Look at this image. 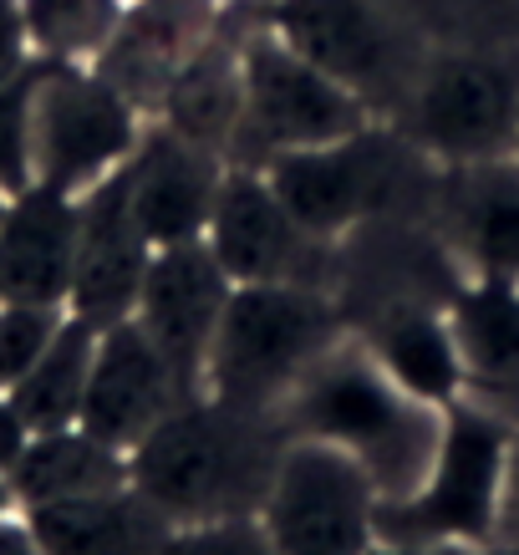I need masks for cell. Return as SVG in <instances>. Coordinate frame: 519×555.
<instances>
[{
    "instance_id": "obj_5",
    "label": "cell",
    "mask_w": 519,
    "mask_h": 555,
    "mask_svg": "<svg viewBox=\"0 0 519 555\" xmlns=\"http://www.w3.org/2000/svg\"><path fill=\"white\" fill-rule=\"evenodd\" d=\"M433 164L407 133L362 128L352 138H336L321 149L275 153L255 169L270 179V189L285 199V209L301 219L306 235L341 245L372 219L398 215V204L413 194L418 169Z\"/></svg>"
},
{
    "instance_id": "obj_19",
    "label": "cell",
    "mask_w": 519,
    "mask_h": 555,
    "mask_svg": "<svg viewBox=\"0 0 519 555\" xmlns=\"http://www.w3.org/2000/svg\"><path fill=\"white\" fill-rule=\"evenodd\" d=\"M352 332L413 398L433 408H453L464 398V362H458V347H453L449 306H382V311L362 317V326H352Z\"/></svg>"
},
{
    "instance_id": "obj_18",
    "label": "cell",
    "mask_w": 519,
    "mask_h": 555,
    "mask_svg": "<svg viewBox=\"0 0 519 555\" xmlns=\"http://www.w3.org/2000/svg\"><path fill=\"white\" fill-rule=\"evenodd\" d=\"M464 398L519 423V281L473 275L449 301Z\"/></svg>"
},
{
    "instance_id": "obj_11",
    "label": "cell",
    "mask_w": 519,
    "mask_h": 555,
    "mask_svg": "<svg viewBox=\"0 0 519 555\" xmlns=\"http://www.w3.org/2000/svg\"><path fill=\"white\" fill-rule=\"evenodd\" d=\"M230 291L235 281L224 275V266L204 240L153 250L143 291H138L133 321L194 392H204V367H209V347H215L219 317L230 306Z\"/></svg>"
},
{
    "instance_id": "obj_16",
    "label": "cell",
    "mask_w": 519,
    "mask_h": 555,
    "mask_svg": "<svg viewBox=\"0 0 519 555\" xmlns=\"http://www.w3.org/2000/svg\"><path fill=\"white\" fill-rule=\"evenodd\" d=\"M153 245L138 230L133 204H128V184L122 169L113 179H102L98 189H87L77 199V266H72V296L67 311L87 317L92 326H113L128 321L148 275Z\"/></svg>"
},
{
    "instance_id": "obj_17",
    "label": "cell",
    "mask_w": 519,
    "mask_h": 555,
    "mask_svg": "<svg viewBox=\"0 0 519 555\" xmlns=\"http://www.w3.org/2000/svg\"><path fill=\"white\" fill-rule=\"evenodd\" d=\"M77 266V194L31 184L11 194L0 219V301L62 306Z\"/></svg>"
},
{
    "instance_id": "obj_15",
    "label": "cell",
    "mask_w": 519,
    "mask_h": 555,
    "mask_svg": "<svg viewBox=\"0 0 519 555\" xmlns=\"http://www.w3.org/2000/svg\"><path fill=\"white\" fill-rule=\"evenodd\" d=\"M433 230L464 275L519 281V158L453 164L433 179Z\"/></svg>"
},
{
    "instance_id": "obj_21",
    "label": "cell",
    "mask_w": 519,
    "mask_h": 555,
    "mask_svg": "<svg viewBox=\"0 0 519 555\" xmlns=\"http://www.w3.org/2000/svg\"><path fill=\"white\" fill-rule=\"evenodd\" d=\"M158 122L230 158L239 138V41L209 36L158 98Z\"/></svg>"
},
{
    "instance_id": "obj_33",
    "label": "cell",
    "mask_w": 519,
    "mask_h": 555,
    "mask_svg": "<svg viewBox=\"0 0 519 555\" xmlns=\"http://www.w3.org/2000/svg\"><path fill=\"white\" fill-rule=\"evenodd\" d=\"M11 515H21V505H16V489H11V479L0 474V520H11Z\"/></svg>"
},
{
    "instance_id": "obj_36",
    "label": "cell",
    "mask_w": 519,
    "mask_h": 555,
    "mask_svg": "<svg viewBox=\"0 0 519 555\" xmlns=\"http://www.w3.org/2000/svg\"><path fill=\"white\" fill-rule=\"evenodd\" d=\"M515 158H519V128H515Z\"/></svg>"
},
{
    "instance_id": "obj_4",
    "label": "cell",
    "mask_w": 519,
    "mask_h": 555,
    "mask_svg": "<svg viewBox=\"0 0 519 555\" xmlns=\"http://www.w3.org/2000/svg\"><path fill=\"white\" fill-rule=\"evenodd\" d=\"M372 102L260 21L239 36V138L230 164L321 149L372 128Z\"/></svg>"
},
{
    "instance_id": "obj_6",
    "label": "cell",
    "mask_w": 519,
    "mask_h": 555,
    "mask_svg": "<svg viewBox=\"0 0 519 555\" xmlns=\"http://www.w3.org/2000/svg\"><path fill=\"white\" fill-rule=\"evenodd\" d=\"M515 423L484 403L458 398L443 418V443L428 479L402 500L377 505V540L387 545H489L499 520L504 449Z\"/></svg>"
},
{
    "instance_id": "obj_31",
    "label": "cell",
    "mask_w": 519,
    "mask_h": 555,
    "mask_svg": "<svg viewBox=\"0 0 519 555\" xmlns=\"http://www.w3.org/2000/svg\"><path fill=\"white\" fill-rule=\"evenodd\" d=\"M0 555H47L41 551V540H36V530L26 525V515L0 520Z\"/></svg>"
},
{
    "instance_id": "obj_27",
    "label": "cell",
    "mask_w": 519,
    "mask_h": 555,
    "mask_svg": "<svg viewBox=\"0 0 519 555\" xmlns=\"http://www.w3.org/2000/svg\"><path fill=\"white\" fill-rule=\"evenodd\" d=\"M164 555H275L260 515H235V520L179 525L168 535Z\"/></svg>"
},
{
    "instance_id": "obj_9",
    "label": "cell",
    "mask_w": 519,
    "mask_h": 555,
    "mask_svg": "<svg viewBox=\"0 0 519 555\" xmlns=\"http://www.w3.org/2000/svg\"><path fill=\"white\" fill-rule=\"evenodd\" d=\"M519 128V72L494 56L453 51L418 67L407 87V128L433 169L479 164L515 153Z\"/></svg>"
},
{
    "instance_id": "obj_12",
    "label": "cell",
    "mask_w": 519,
    "mask_h": 555,
    "mask_svg": "<svg viewBox=\"0 0 519 555\" xmlns=\"http://www.w3.org/2000/svg\"><path fill=\"white\" fill-rule=\"evenodd\" d=\"M189 398H199V392L179 377V367L128 317L98 332V357H92V377H87L82 418L77 423L87 434H98L102 443L128 454Z\"/></svg>"
},
{
    "instance_id": "obj_14",
    "label": "cell",
    "mask_w": 519,
    "mask_h": 555,
    "mask_svg": "<svg viewBox=\"0 0 519 555\" xmlns=\"http://www.w3.org/2000/svg\"><path fill=\"white\" fill-rule=\"evenodd\" d=\"M224 169H230V158L189 143L184 133L164 128L158 118L143 128L133 158L122 164V184H128L138 230L148 235L153 250L204 240Z\"/></svg>"
},
{
    "instance_id": "obj_22",
    "label": "cell",
    "mask_w": 519,
    "mask_h": 555,
    "mask_svg": "<svg viewBox=\"0 0 519 555\" xmlns=\"http://www.w3.org/2000/svg\"><path fill=\"white\" fill-rule=\"evenodd\" d=\"M122 485H128V454L102 443L98 434H87L82 423L31 434L21 464L11 469V489H16L21 509L87 500V494H107V489Z\"/></svg>"
},
{
    "instance_id": "obj_25",
    "label": "cell",
    "mask_w": 519,
    "mask_h": 555,
    "mask_svg": "<svg viewBox=\"0 0 519 555\" xmlns=\"http://www.w3.org/2000/svg\"><path fill=\"white\" fill-rule=\"evenodd\" d=\"M62 321H67L62 306L0 301V392H11L31 372V362L47 352V341L56 337Z\"/></svg>"
},
{
    "instance_id": "obj_34",
    "label": "cell",
    "mask_w": 519,
    "mask_h": 555,
    "mask_svg": "<svg viewBox=\"0 0 519 555\" xmlns=\"http://www.w3.org/2000/svg\"><path fill=\"white\" fill-rule=\"evenodd\" d=\"M479 555H519V540H489Z\"/></svg>"
},
{
    "instance_id": "obj_23",
    "label": "cell",
    "mask_w": 519,
    "mask_h": 555,
    "mask_svg": "<svg viewBox=\"0 0 519 555\" xmlns=\"http://www.w3.org/2000/svg\"><path fill=\"white\" fill-rule=\"evenodd\" d=\"M98 332L87 317H72L56 326V337L47 341V352L31 362V372L21 377L5 398L21 408V418L31 423V434H51V428H72L82 418L87 377H92V357H98Z\"/></svg>"
},
{
    "instance_id": "obj_1",
    "label": "cell",
    "mask_w": 519,
    "mask_h": 555,
    "mask_svg": "<svg viewBox=\"0 0 519 555\" xmlns=\"http://www.w3.org/2000/svg\"><path fill=\"white\" fill-rule=\"evenodd\" d=\"M290 428L275 408L224 403L199 392L128 449V485L179 525L260 515Z\"/></svg>"
},
{
    "instance_id": "obj_20",
    "label": "cell",
    "mask_w": 519,
    "mask_h": 555,
    "mask_svg": "<svg viewBox=\"0 0 519 555\" xmlns=\"http://www.w3.org/2000/svg\"><path fill=\"white\" fill-rule=\"evenodd\" d=\"M47 555H164L173 525L133 485L21 509Z\"/></svg>"
},
{
    "instance_id": "obj_8",
    "label": "cell",
    "mask_w": 519,
    "mask_h": 555,
    "mask_svg": "<svg viewBox=\"0 0 519 555\" xmlns=\"http://www.w3.org/2000/svg\"><path fill=\"white\" fill-rule=\"evenodd\" d=\"M377 505L382 494L352 454L290 434L260 525L275 555H367L377 545Z\"/></svg>"
},
{
    "instance_id": "obj_10",
    "label": "cell",
    "mask_w": 519,
    "mask_h": 555,
    "mask_svg": "<svg viewBox=\"0 0 519 555\" xmlns=\"http://www.w3.org/2000/svg\"><path fill=\"white\" fill-rule=\"evenodd\" d=\"M204 245L215 250V260L235 286H275V281L326 286V266L336 250L326 240L306 235L301 219L285 209V199L255 164L224 169Z\"/></svg>"
},
{
    "instance_id": "obj_26",
    "label": "cell",
    "mask_w": 519,
    "mask_h": 555,
    "mask_svg": "<svg viewBox=\"0 0 519 555\" xmlns=\"http://www.w3.org/2000/svg\"><path fill=\"white\" fill-rule=\"evenodd\" d=\"M31 77L36 62L0 82V189L21 194L36 184L31 173Z\"/></svg>"
},
{
    "instance_id": "obj_32",
    "label": "cell",
    "mask_w": 519,
    "mask_h": 555,
    "mask_svg": "<svg viewBox=\"0 0 519 555\" xmlns=\"http://www.w3.org/2000/svg\"><path fill=\"white\" fill-rule=\"evenodd\" d=\"M484 545H387V540H377L367 555H479Z\"/></svg>"
},
{
    "instance_id": "obj_29",
    "label": "cell",
    "mask_w": 519,
    "mask_h": 555,
    "mask_svg": "<svg viewBox=\"0 0 519 555\" xmlns=\"http://www.w3.org/2000/svg\"><path fill=\"white\" fill-rule=\"evenodd\" d=\"M36 56L26 47V26H21V0H0V82L26 72Z\"/></svg>"
},
{
    "instance_id": "obj_28",
    "label": "cell",
    "mask_w": 519,
    "mask_h": 555,
    "mask_svg": "<svg viewBox=\"0 0 519 555\" xmlns=\"http://www.w3.org/2000/svg\"><path fill=\"white\" fill-rule=\"evenodd\" d=\"M494 540H519V423L509 428V449H504L499 520H494Z\"/></svg>"
},
{
    "instance_id": "obj_24",
    "label": "cell",
    "mask_w": 519,
    "mask_h": 555,
    "mask_svg": "<svg viewBox=\"0 0 519 555\" xmlns=\"http://www.w3.org/2000/svg\"><path fill=\"white\" fill-rule=\"evenodd\" d=\"M122 16H128V0H21V26L36 62L98 67Z\"/></svg>"
},
{
    "instance_id": "obj_13",
    "label": "cell",
    "mask_w": 519,
    "mask_h": 555,
    "mask_svg": "<svg viewBox=\"0 0 519 555\" xmlns=\"http://www.w3.org/2000/svg\"><path fill=\"white\" fill-rule=\"evenodd\" d=\"M265 26L377 107L402 82V41L377 0H265Z\"/></svg>"
},
{
    "instance_id": "obj_35",
    "label": "cell",
    "mask_w": 519,
    "mask_h": 555,
    "mask_svg": "<svg viewBox=\"0 0 519 555\" xmlns=\"http://www.w3.org/2000/svg\"><path fill=\"white\" fill-rule=\"evenodd\" d=\"M5 204H11V194H5V189H0V219H5Z\"/></svg>"
},
{
    "instance_id": "obj_7",
    "label": "cell",
    "mask_w": 519,
    "mask_h": 555,
    "mask_svg": "<svg viewBox=\"0 0 519 555\" xmlns=\"http://www.w3.org/2000/svg\"><path fill=\"white\" fill-rule=\"evenodd\" d=\"M148 118L113 77L77 62H36L31 173L36 184L82 199L133 158Z\"/></svg>"
},
{
    "instance_id": "obj_30",
    "label": "cell",
    "mask_w": 519,
    "mask_h": 555,
    "mask_svg": "<svg viewBox=\"0 0 519 555\" xmlns=\"http://www.w3.org/2000/svg\"><path fill=\"white\" fill-rule=\"evenodd\" d=\"M26 443H31V423L21 418V408L0 392V474H5V479H11V469L21 464Z\"/></svg>"
},
{
    "instance_id": "obj_2",
    "label": "cell",
    "mask_w": 519,
    "mask_h": 555,
    "mask_svg": "<svg viewBox=\"0 0 519 555\" xmlns=\"http://www.w3.org/2000/svg\"><path fill=\"white\" fill-rule=\"evenodd\" d=\"M281 418L296 438L352 454L382 500H402L433 469L449 408L413 398L352 332L290 387Z\"/></svg>"
},
{
    "instance_id": "obj_3",
    "label": "cell",
    "mask_w": 519,
    "mask_h": 555,
    "mask_svg": "<svg viewBox=\"0 0 519 555\" xmlns=\"http://www.w3.org/2000/svg\"><path fill=\"white\" fill-rule=\"evenodd\" d=\"M352 337V321L332 296V286H235L219 317L204 392L224 403L275 408L290 398V387Z\"/></svg>"
}]
</instances>
